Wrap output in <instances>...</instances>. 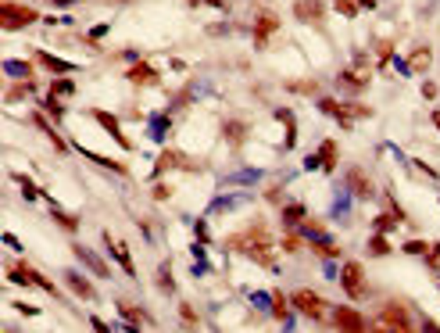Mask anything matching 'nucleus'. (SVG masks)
<instances>
[{"mask_svg":"<svg viewBox=\"0 0 440 333\" xmlns=\"http://www.w3.org/2000/svg\"><path fill=\"white\" fill-rule=\"evenodd\" d=\"M11 280H15V284H40V287H50L47 280H40V276L29 272V269H15V272H11Z\"/></svg>","mask_w":440,"mask_h":333,"instance_id":"6e6552de","label":"nucleus"},{"mask_svg":"<svg viewBox=\"0 0 440 333\" xmlns=\"http://www.w3.org/2000/svg\"><path fill=\"white\" fill-rule=\"evenodd\" d=\"M422 97H429V100H433V97H436V86H433V83H426V86H422Z\"/></svg>","mask_w":440,"mask_h":333,"instance_id":"4be33fe9","label":"nucleus"},{"mask_svg":"<svg viewBox=\"0 0 440 333\" xmlns=\"http://www.w3.org/2000/svg\"><path fill=\"white\" fill-rule=\"evenodd\" d=\"M297 18H322V4H319V0H301V4H297Z\"/></svg>","mask_w":440,"mask_h":333,"instance_id":"423d86ee","label":"nucleus"},{"mask_svg":"<svg viewBox=\"0 0 440 333\" xmlns=\"http://www.w3.org/2000/svg\"><path fill=\"white\" fill-rule=\"evenodd\" d=\"M50 93H61V97H69L72 93V83H54V90Z\"/></svg>","mask_w":440,"mask_h":333,"instance_id":"a211bd4d","label":"nucleus"},{"mask_svg":"<svg viewBox=\"0 0 440 333\" xmlns=\"http://www.w3.org/2000/svg\"><path fill=\"white\" fill-rule=\"evenodd\" d=\"M8 72H11V76H25V65H22V62H8Z\"/></svg>","mask_w":440,"mask_h":333,"instance_id":"6ab92c4d","label":"nucleus"},{"mask_svg":"<svg viewBox=\"0 0 440 333\" xmlns=\"http://www.w3.org/2000/svg\"><path fill=\"white\" fill-rule=\"evenodd\" d=\"M112 251L119 255V262H122V269H126V272H136V269H133V262H129V251H126V244H122V240H115V237H112Z\"/></svg>","mask_w":440,"mask_h":333,"instance_id":"9d476101","label":"nucleus"},{"mask_svg":"<svg viewBox=\"0 0 440 333\" xmlns=\"http://www.w3.org/2000/svg\"><path fill=\"white\" fill-rule=\"evenodd\" d=\"M69 287H72V291H76L79 298H93V287H90V284L83 280L79 272H69Z\"/></svg>","mask_w":440,"mask_h":333,"instance_id":"0eeeda50","label":"nucleus"},{"mask_svg":"<svg viewBox=\"0 0 440 333\" xmlns=\"http://www.w3.org/2000/svg\"><path fill=\"white\" fill-rule=\"evenodd\" d=\"M294 305H297L308 319H319V315H322V308H326V305H322V298H315L311 291H294Z\"/></svg>","mask_w":440,"mask_h":333,"instance_id":"20e7f679","label":"nucleus"},{"mask_svg":"<svg viewBox=\"0 0 440 333\" xmlns=\"http://www.w3.org/2000/svg\"><path fill=\"white\" fill-rule=\"evenodd\" d=\"M337 329H347V333H358V329H365V319L358 315V312H351V308H337Z\"/></svg>","mask_w":440,"mask_h":333,"instance_id":"39448f33","label":"nucleus"},{"mask_svg":"<svg viewBox=\"0 0 440 333\" xmlns=\"http://www.w3.org/2000/svg\"><path fill=\"white\" fill-rule=\"evenodd\" d=\"M319 161H322V165H333V144H329V140L322 144V158H319Z\"/></svg>","mask_w":440,"mask_h":333,"instance_id":"2eb2a0df","label":"nucleus"},{"mask_svg":"<svg viewBox=\"0 0 440 333\" xmlns=\"http://www.w3.org/2000/svg\"><path fill=\"white\" fill-rule=\"evenodd\" d=\"M36 22V11L25 4H0V29H22Z\"/></svg>","mask_w":440,"mask_h":333,"instance_id":"f03ea898","label":"nucleus"},{"mask_svg":"<svg viewBox=\"0 0 440 333\" xmlns=\"http://www.w3.org/2000/svg\"><path fill=\"white\" fill-rule=\"evenodd\" d=\"M369 247H372V251H376V255H387V244H383V240H372V244H369Z\"/></svg>","mask_w":440,"mask_h":333,"instance_id":"412c9836","label":"nucleus"},{"mask_svg":"<svg viewBox=\"0 0 440 333\" xmlns=\"http://www.w3.org/2000/svg\"><path fill=\"white\" fill-rule=\"evenodd\" d=\"M129 76H133V79H154V72H150V69H133Z\"/></svg>","mask_w":440,"mask_h":333,"instance_id":"aec40b11","label":"nucleus"},{"mask_svg":"<svg viewBox=\"0 0 440 333\" xmlns=\"http://www.w3.org/2000/svg\"><path fill=\"white\" fill-rule=\"evenodd\" d=\"M54 4H72V0H54Z\"/></svg>","mask_w":440,"mask_h":333,"instance_id":"b1692460","label":"nucleus"},{"mask_svg":"<svg viewBox=\"0 0 440 333\" xmlns=\"http://www.w3.org/2000/svg\"><path fill=\"white\" fill-rule=\"evenodd\" d=\"M337 11L340 15H355L358 8H355V0H337Z\"/></svg>","mask_w":440,"mask_h":333,"instance_id":"f3484780","label":"nucleus"},{"mask_svg":"<svg viewBox=\"0 0 440 333\" xmlns=\"http://www.w3.org/2000/svg\"><path fill=\"white\" fill-rule=\"evenodd\" d=\"M429 58H433V54H429L426 47H419V50L412 54V58H408V69H415V72H419V69H426V65H429Z\"/></svg>","mask_w":440,"mask_h":333,"instance_id":"1a4fd4ad","label":"nucleus"},{"mask_svg":"<svg viewBox=\"0 0 440 333\" xmlns=\"http://www.w3.org/2000/svg\"><path fill=\"white\" fill-rule=\"evenodd\" d=\"M351 187H355V190H358V194H369V187H365V183H362V173H358V169H355V173H351Z\"/></svg>","mask_w":440,"mask_h":333,"instance_id":"dca6fc26","label":"nucleus"},{"mask_svg":"<svg viewBox=\"0 0 440 333\" xmlns=\"http://www.w3.org/2000/svg\"><path fill=\"white\" fill-rule=\"evenodd\" d=\"M40 62H43V65H47L50 72H69V69H72L69 62H61V58H54V54H40Z\"/></svg>","mask_w":440,"mask_h":333,"instance_id":"9b49d317","label":"nucleus"},{"mask_svg":"<svg viewBox=\"0 0 440 333\" xmlns=\"http://www.w3.org/2000/svg\"><path fill=\"white\" fill-rule=\"evenodd\" d=\"M379 322H383V329H412V322H408V312L401 308V305H387L379 312Z\"/></svg>","mask_w":440,"mask_h":333,"instance_id":"7ed1b4c3","label":"nucleus"},{"mask_svg":"<svg viewBox=\"0 0 440 333\" xmlns=\"http://www.w3.org/2000/svg\"><path fill=\"white\" fill-rule=\"evenodd\" d=\"M340 287H344V294L347 298H365V269L358 265V262H344V269H340Z\"/></svg>","mask_w":440,"mask_h":333,"instance_id":"f257e3e1","label":"nucleus"},{"mask_svg":"<svg viewBox=\"0 0 440 333\" xmlns=\"http://www.w3.org/2000/svg\"><path fill=\"white\" fill-rule=\"evenodd\" d=\"M304 215V208L301 204H290V208H283V222H297Z\"/></svg>","mask_w":440,"mask_h":333,"instance_id":"4468645a","label":"nucleus"},{"mask_svg":"<svg viewBox=\"0 0 440 333\" xmlns=\"http://www.w3.org/2000/svg\"><path fill=\"white\" fill-rule=\"evenodd\" d=\"M272 29H276V18H272V15H265V18L258 22V29H254V33H258V43H265Z\"/></svg>","mask_w":440,"mask_h":333,"instance_id":"f8f14e48","label":"nucleus"},{"mask_svg":"<svg viewBox=\"0 0 440 333\" xmlns=\"http://www.w3.org/2000/svg\"><path fill=\"white\" fill-rule=\"evenodd\" d=\"M97 119L104 122V129H107V133H115V140H119V144L126 147V140H122V133H119V122H115L112 115H104V111H97Z\"/></svg>","mask_w":440,"mask_h":333,"instance_id":"ddd939ff","label":"nucleus"},{"mask_svg":"<svg viewBox=\"0 0 440 333\" xmlns=\"http://www.w3.org/2000/svg\"><path fill=\"white\" fill-rule=\"evenodd\" d=\"M433 122H436V129H440V111H436V115H433Z\"/></svg>","mask_w":440,"mask_h":333,"instance_id":"5701e85b","label":"nucleus"}]
</instances>
